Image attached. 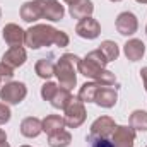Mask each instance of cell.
I'll list each match as a JSON object with an SVG mask.
<instances>
[{
	"label": "cell",
	"mask_w": 147,
	"mask_h": 147,
	"mask_svg": "<svg viewBox=\"0 0 147 147\" xmlns=\"http://www.w3.org/2000/svg\"><path fill=\"white\" fill-rule=\"evenodd\" d=\"M106 65H108V60L103 57V53L99 50H92L84 58H80V62L77 65V70L84 77L92 79L94 82H98L101 86H115L118 89L116 77H115L113 72L106 70Z\"/></svg>",
	"instance_id": "1"
},
{
	"label": "cell",
	"mask_w": 147,
	"mask_h": 147,
	"mask_svg": "<svg viewBox=\"0 0 147 147\" xmlns=\"http://www.w3.org/2000/svg\"><path fill=\"white\" fill-rule=\"evenodd\" d=\"M69 34L60 31V29H55L53 26H48V24H34L31 26L28 31H26V46H29L31 50H39L43 46H50V45H55V46H60V48H65L69 46Z\"/></svg>",
	"instance_id": "2"
},
{
	"label": "cell",
	"mask_w": 147,
	"mask_h": 147,
	"mask_svg": "<svg viewBox=\"0 0 147 147\" xmlns=\"http://www.w3.org/2000/svg\"><path fill=\"white\" fill-rule=\"evenodd\" d=\"M80 58L74 53H65L58 58V62L55 63V75L58 79L60 87L63 89H72L77 84V75H75V67L79 65Z\"/></svg>",
	"instance_id": "3"
},
{
	"label": "cell",
	"mask_w": 147,
	"mask_h": 147,
	"mask_svg": "<svg viewBox=\"0 0 147 147\" xmlns=\"http://www.w3.org/2000/svg\"><path fill=\"white\" fill-rule=\"evenodd\" d=\"M26 96H28V87L24 82L10 80L0 87V99L5 105H19L21 101H24Z\"/></svg>",
	"instance_id": "4"
},
{
	"label": "cell",
	"mask_w": 147,
	"mask_h": 147,
	"mask_svg": "<svg viewBox=\"0 0 147 147\" xmlns=\"http://www.w3.org/2000/svg\"><path fill=\"white\" fill-rule=\"evenodd\" d=\"M65 125L70 128H79L84 121H86V106L79 98H72V101L67 105L65 108Z\"/></svg>",
	"instance_id": "5"
},
{
	"label": "cell",
	"mask_w": 147,
	"mask_h": 147,
	"mask_svg": "<svg viewBox=\"0 0 147 147\" xmlns=\"http://www.w3.org/2000/svg\"><path fill=\"white\" fill-rule=\"evenodd\" d=\"M115 26H116V31L121 34V36H132L137 33L139 29V19L134 12H121L118 14L116 21H115Z\"/></svg>",
	"instance_id": "6"
},
{
	"label": "cell",
	"mask_w": 147,
	"mask_h": 147,
	"mask_svg": "<svg viewBox=\"0 0 147 147\" xmlns=\"http://www.w3.org/2000/svg\"><path fill=\"white\" fill-rule=\"evenodd\" d=\"M111 140L115 147H134L135 144V130L132 127L116 125L115 132L111 134Z\"/></svg>",
	"instance_id": "7"
},
{
	"label": "cell",
	"mask_w": 147,
	"mask_h": 147,
	"mask_svg": "<svg viewBox=\"0 0 147 147\" xmlns=\"http://www.w3.org/2000/svg\"><path fill=\"white\" fill-rule=\"evenodd\" d=\"M75 33H77V36L84 38V39H96L101 33V24L92 17H86L77 22Z\"/></svg>",
	"instance_id": "8"
},
{
	"label": "cell",
	"mask_w": 147,
	"mask_h": 147,
	"mask_svg": "<svg viewBox=\"0 0 147 147\" xmlns=\"http://www.w3.org/2000/svg\"><path fill=\"white\" fill-rule=\"evenodd\" d=\"M2 38L9 46H22L26 43V31L17 24L10 22L5 24V28L2 29Z\"/></svg>",
	"instance_id": "9"
},
{
	"label": "cell",
	"mask_w": 147,
	"mask_h": 147,
	"mask_svg": "<svg viewBox=\"0 0 147 147\" xmlns=\"http://www.w3.org/2000/svg\"><path fill=\"white\" fill-rule=\"evenodd\" d=\"M28 60V53L22 46H10L3 55H2V63H5L10 69H19L24 65Z\"/></svg>",
	"instance_id": "10"
},
{
	"label": "cell",
	"mask_w": 147,
	"mask_h": 147,
	"mask_svg": "<svg viewBox=\"0 0 147 147\" xmlns=\"http://www.w3.org/2000/svg\"><path fill=\"white\" fill-rule=\"evenodd\" d=\"M41 3V12H43V19L57 22L62 21L65 16V9L63 5H60L58 0H39Z\"/></svg>",
	"instance_id": "11"
},
{
	"label": "cell",
	"mask_w": 147,
	"mask_h": 147,
	"mask_svg": "<svg viewBox=\"0 0 147 147\" xmlns=\"http://www.w3.org/2000/svg\"><path fill=\"white\" fill-rule=\"evenodd\" d=\"M116 123L111 116H99L92 121L91 125V135L96 137H111V134L115 132Z\"/></svg>",
	"instance_id": "12"
},
{
	"label": "cell",
	"mask_w": 147,
	"mask_h": 147,
	"mask_svg": "<svg viewBox=\"0 0 147 147\" xmlns=\"http://www.w3.org/2000/svg\"><path fill=\"white\" fill-rule=\"evenodd\" d=\"M118 101V92H116V87H111V86H99L98 92H96V98H94V103L101 108H113Z\"/></svg>",
	"instance_id": "13"
},
{
	"label": "cell",
	"mask_w": 147,
	"mask_h": 147,
	"mask_svg": "<svg viewBox=\"0 0 147 147\" xmlns=\"http://www.w3.org/2000/svg\"><path fill=\"white\" fill-rule=\"evenodd\" d=\"M123 53L130 62H139L146 55V45L142 43V39L132 38L123 45Z\"/></svg>",
	"instance_id": "14"
},
{
	"label": "cell",
	"mask_w": 147,
	"mask_h": 147,
	"mask_svg": "<svg viewBox=\"0 0 147 147\" xmlns=\"http://www.w3.org/2000/svg\"><path fill=\"white\" fill-rule=\"evenodd\" d=\"M21 19L24 22H36L39 19H43V12H41L39 0L24 2L22 3V7H21Z\"/></svg>",
	"instance_id": "15"
},
{
	"label": "cell",
	"mask_w": 147,
	"mask_h": 147,
	"mask_svg": "<svg viewBox=\"0 0 147 147\" xmlns=\"http://www.w3.org/2000/svg\"><path fill=\"white\" fill-rule=\"evenodd\" d=\"M43 132V120L36 116H28L21 121V134L28 139H34Z\"/></svg>",
	"instance_id": "16"
},
{
	"label": "cell",
	"mask_w": 147,
	"mask_h": 147,
	"mask_svg": "<svg viewBox=\"0 0 147 147\" xmlns=\"http://www.w3.org/2000/svg\"><path fill=\"white\" fill-rule=\"evenodd\" d=\"M69 12L74 19H86L91 17V14L94 12V3L92 0H77L72 5H69Z\"/></svg>",
	"instance_id": "17"
},
{
	"label": "cell",
	"mask_w": 147,
	"mask_h": 147,
	"mask_svg": "<svg viewBox=\"0 0 147 147\" xmlns=\"http://www.w3.org/2000/svg\"><path fill=\"white\" fill-rule=\"evenodd\" d=\"M34 72H36L38 77L46 79V80H48L51 75H55V62H53V57L38 60L36 65H34Z\"/></svg>",
	"instance_id": "18"
},
{
	"label": "cell",
	"mask_w": 147,
	"mask_h": 147,
	"mask_svg": "<svg viewBox=\"0 0 147 147\" xmlns=\"http://www.w3.org/2000/svg\"><path fill=\"white\" fill-rule=\"evenodd\" d=\"M67 125H65V118L60 116V115H48L45 120H43V132H46L48 135L53 134V132H58V130H63Z\"/></svg>",
	"instance_id": "19"
},
{
	"label": "cell",
	"mask_w": 147,
	"mask_h": 147,
	"mask_svg": "<svg viewBox=\"0 0 147 147\" xmlns=\"http://www.w3.org/2000/svg\"><path fill=\"white\" fill-rule=\"evenodd\" d=\"M72 94H70V91L69 89H63V87H58L57 91H55V94H53V98L50 99V103H51V106L53 108H57V110H65L67 108V105L72 101Z\"/></svg>",
	"instance_id": "20"
},
{
	"label": "cell",
	"mask_w": 147,
	"mask_h": 147,
	"mask_svg": "<svg viewBox=\"0 0 147 147\" xmlns=\"http://www.w3.org/2000/svg\"><path fill=\"white\" fill-rule=\"evenodd\" d=\"M70 142H72V135L65 128L48 135V146L50 147H69Z\"/></svg>",
	"instance_id": "21"
},
{
	"label": "cell",
	"mask_w": 147,
	"mask_h": 147,
	"mask_svg": "<svg viewBox=\"0 0 147 147\" xmlns=\"http://www.w3.org/2000/svg\"><path fill=\"white\" fill-rule=\"evenodd\" d=\"M99 86L101 84H98V82H86V84H82L80 89H79V96L77 98L82 103H94V98H96V92H98Z\"/></svg>",
	"instance_id": "22"
},
{
	"label": "cell",
	"mask_w": 147,
	"mask_h": 147,
	"mask_svg": "<svg viewBox=\"0 0 147 147\" xmlns=\"http://www.w3.org/2000/svg\"><path fill=\"white\" fill-rule=\"evenodd\" d=\"M98 50L103 53V57L108 60V63H110V62H115V60L118 58V55H120L118 45H116L115 41H111V39H105V41L99 45V48H98Z\"/></svg>",
	"instance_id": "23"
},
{
	"label": "cell",
	"mask_w": 147,
	"mask_h": 147,
	"mask_svg": "<svg viewBox=\"0 0 147 147\" xmlns=\"http://www.w3.org/2000/svg\"><path fill=\"white\" fill-rule=\"evenodd\" d=\"M130 127L139 132H147V111L135 110L130 115Z\"/></svg>",
	"instance_id": "24"
},
{
	"label": "cell",
	"mask_w": 147,
	"mask_h": 147,
	"mask_svg": "<svg viewBox=\"0 0 147 147\" xmlns=\"http://www.w3.org/2000/svg\"><path fill=\"white\" fill-rule=\"evenodd\" d=\"M87 147H115L113 146V140H110L108 137H96V135H87L86 139Z\"/></svg>",
	"instance_id": "25"
},
{
	"label": "cell",
	"mask_w": 147,
	"mask_h": 147,
	"mask_svg": "<svg viewBox=\"0 0 147 147\" xmlns=\"http://www.w3.org/2000/svg\"><path fill=\"white\" fill-rule=\"evenodd\" d=\"M57 89H58V86H57L55 82H45V84L41 86V98H43L45 101H50V99L53 98V94H55Z\"/></svg>",
	"instance_id": "26"
},
{
	"label": "cell",
	"mask_w": 147,
	"mask_h": 147,
	"mask_svg": "<svg viewBox=\"0 0 147 147\" xmlns=\"http://www.w3.org/2000/svg\"><path fill=\"white\" fill-rule=\"evenodd\" d=\"M12 113H10V108L5 105V103H0V125H5L9 120H10Z\"/></svg>",
	"instance_id": "27"
},
{
	"label": "cell",
	"mask_w": 147,
	"mask_h": 147,
	"mask_svg": "<svg viewBox=\"0 0 147 147\" xmlns=\"http://www.w3.org/2000/svg\"><path fill=\"white\" fill-rule=\"evenodd\" d=\"M14 77V69H10V67H7L5 63H2L0 62V79L2 80H9L10 82V79Z\"/></svg>",
	"instance_id": "28"
},
{
	"label": "cell",
	"mask_w": 147,
	"mask_h": 147,
	"mask_svg": "<svg viewBox=\"0 0 147 147\" xmlns=\"http://www.w3.org/2000/svg\"><path fill=\"white\" fill-rule=\"evenodd\" d=\"M0 147H10L9 142H7V134L0 128Z\"/></svg>",
	"instance_id": "29"
},
{
	"label": "cell",
	"mask_w": 147,
	"mask_h": 147,
	"mask_svg": "<svg viewBox=\"0 0 147 147\" xmlns=\"http://www.w3.org/2000/svg\"><path fill=\"white\" fill-rule=\"evenodd\" d=\"M140 77H142V84H144V89H146V92H147V67H144L140 70Z\"/></svg>",
	"instance_id": "30"
},
{
	"label": "cell",
	"mask_w": 147,
	"mask_h": 147,
	"mask_svg": "<svg viewBox=\"0 0 147 147\" xmlns=\"http://www.w3.org/2000/svg\"><path fill=\"white\" fill-rule=\"evenodd\" d=\"M63 2H65V3H69V5H72L74 2H77V0H63Z\"/></svg>",
	"instance_id": "31"
},
{
	"label": "cell",
	"mask_w": 147,
	"mask_h": 147,
	"mask_svg": "<svg viewBox=\"0 0 147 147\" xmlns=\"http://www.w3.org/2000/svg\"><path fill=\"white\" fill-rule=\"evenodd\" d=\"M135 2H139V3H147V0H135Z\"/></svg>",
	"instance_id": "32"
},
{
	"label": "cell",
	"mask_w": 147,
	"mask_h": 147,
	"mask_svg": "<svg viewBox=\"0 0 147 147\" xmlns=\"http://www.w3.org/2000/svg\"><path fill=\"white\" fill-rule=\"evenodd\" d=\"M2 82H3V80H2V79H0V87H2Z\"/></svg>",
	"instance_id": "33"
},
{
	"label": "cell",
	"mask_w": 147,
	"mask_h": 147,
	"mask_svg": "<svg viewBox=\"0 0 147 147\" xmlns=\"http://www.w3.org/2000/svg\"><path fill=\"white\" fill-rule=\"evenodd\" d=\"M0 19H2V9H0Z\"/></svg>",
	"instance_id": "34"
},
{
	"label": "cell",
	"mask_w": 147,
	"mask_h": 147,
	"mask_svg": "<svg viewBox=\"0 0 147 147\" xmlns=\"http://www.w3.org/2000/svg\"><path fill=\"white\" fill-rule=\"evenodd\" d=\"M111 2H120V0H111Z\"/></svg>",
	"instance_id": "35"
},
{
	"label": "cell",
	"mask_w": 147,
	"mask_h": 147,
	"mask_svg": "<svg viewBox=\"0 0 147 147\" xmlns=\"http://www.w3.org/2000/svg\"><path fill=\"white\" fill-rule=\"evenodd\" d=\"M21 147H31V146H21Z\"/></svg>",
	"instance_id": "36"
},
{
	"label": "cell",
	"mask_w": 147,
	"mask_h": 147,
	"mask_svg": "<svg viewBox=\"0 0 147 147\" xmlns=\"http://www.w3.org/2000/svg\"><path fill=\"white\" fill-rule=\"evenodd\" d=\"M146 34H147V28H146Z\"/></svg>",
	"instance_id": "37"
}]
</instances>
